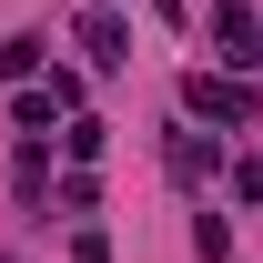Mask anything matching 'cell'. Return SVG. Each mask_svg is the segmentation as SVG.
Here are the masks:
<instances>
[{
	"instance_id": "1",
	"label": "cell",
	"mask_w": 263,
	"mask_h": 263,
	"mask_svg": "<svg viewBox=\"0 0 263 263\" xmlns=\"http://www.w3.org/2000/svg\"><path fill=\"white\" fill-rule=\"evenodd\" d=\"M182 101H193L202 122H253V91H243V81H213V71H193V81H182Z\"/></svg>"
},
{
	"instance_id": "2",
	"label": "cell",
	"mask_w": 263,
	"mask_h": 263,
	"mask_svg": "<svg viewBox=\"0 0 263 263\" xmlns=\"http://www.w3.org/2000/svg\"><path fill=\"white\" fill-rule=\"evenodd\" d=\"M81 41H91V61L111 71V61H122V41H132V31H122V21H111V10H91V21H81Z\"/></svg>"
},
{
	"instance_id": "3",
	"label": "cell",
	"mask_w": 263,
	"mask_h": 263,
	"mask_svg": "<svg viewBox=\"0 0 263 263\" xmlns=\"http://www.w3.org/2000/svg\"><path fill=\"white\" fill-rule=\"evenodd\" d=\"M172 172L202 182V172H213V142H202V132H172Z\"/></svg>"
}]
</instances>
